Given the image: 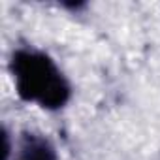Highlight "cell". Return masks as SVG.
<instances>
[{"label": "cell", "mask_w": 160, "mask_h": 160, "mask_svg": "<svg viewBox=\"0 0 160 160\" xmlns=\"http://www.w3.org/2000/svg\"><path fill=\"white\" fill-rule=\"evenodd\" d=\"M10 70L21 100L34 102L43 109H60L72 98V85L43 51L21 47L13 51Z\"/></svg>", "instance_id": "6da1fadb"}, {"label": "cell", "mask_w": 160, "mask_h": 160, "mask_svg": "<svg viewBox=\"0 0 160 160\" xmlns=\"http://www.w3.org/2000/svg\"><path fill=\"white\" fill-rule=\"evenodd\" d=\"M13 160H57V151L43 134L25 132L17 143Z\"/></svg>", "instance_id": "7a4b0ae2"}]
</instances>
